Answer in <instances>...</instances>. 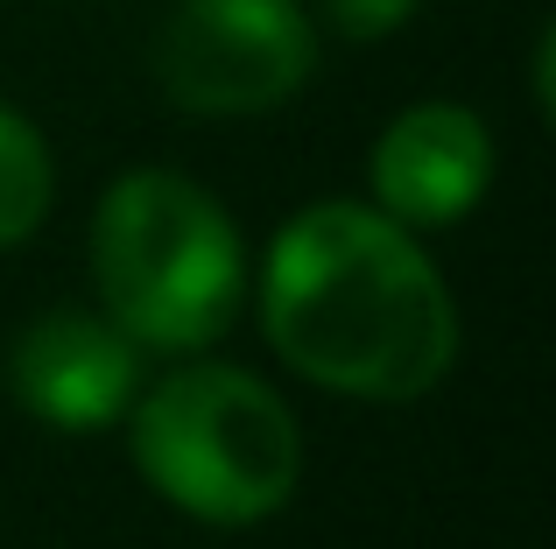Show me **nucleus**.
Wrapping results in <instances>:
<instances>
[{
	"label": "nucleus",
	"instance_id": "f257e3e1",
	"mask_svg": "<svg viewBox=\"0 0 556 549\" xmlns=\"http://www.w3.org/2000/svg\"><path fill=\"white\" fill-rule=\"evenodd\" d=\"M261 331L317 387L416 401L458 359V303L380 205H311L261 268Z\"/></svg>",
	"mask_w": 556,
	"mask_h": 549
},
{
	"label": "nucleus",
	"instance_id": "f03ea898",
	"mask_svg": "<svg viewBox=\"0 0 556 549\" xmlns=\"http://www.w3.org/2000/svg\"><path fill=\"white\" fill-rule=\"evenodd\" d=\"M92 282L135 345L198 353L232 324L247 254L226 205L177 169H127L92 219Z\"/></svg>",
	"mask_w": 556,
	"mask_h": 549
},
{
	"label": "nucleus",
	"instance_id": "7ed1b4c3",
	"mask_svg": "<svg viewBox=\"0 0 556 549\" xmlns=\"http://www.w3.org/2000/svg\"><path fill=\"white\" fill-rule=\"evenodd\" d=\"M135 465L163 500L218 528L268 522L303 472L296 416L240 367H184L135 395Z\"/></svg>",
	"mask_w": 556,
	"mask_h": 549
},
{
	"label": "nucleus",
	"instance_id": "20e7f679",
	"mask_svg": "<svg viewBox=\"0 0 556 549\" xmlns=\"http://www.w3.org/2000/svg\"><path fill=\"white\" fill-rule=\"evenodd\" d=\"M317 71V22L303 0H177L155 28V85L184 113H268Z\"/></svg>",
	"mask_w": 556,
	"mask_h": 549
},
{
	"label": "nucleus",
	"instance_id": "39448f33",
	"mask_svg": "<svg viewBox=\"0 0 556 549\" xmlns=\"http://www.w3.org/2000/svg\"><path fill=\"white\" fill-rule=\"evenodd\" d=\"M8 387L36 423L50 430H106L135 409L141 395V345L127 339L113 317H92L78 303L28 317L22 339L8 353Z\"/></svg>",
	"mask_w": 556,
	"mask_h": 549
},
{
	"label": "nucleus",
	"instance_id": "423d86ee",
	"mask_svg": "<svg viewBox=\"0 0 556 549\" xmlns=\"http://www.w3.org/2000/svg\"><path fill=\"white\" fill-rule=\"evenodd\" d=\"M493 135L472 106L422 99L374 141V197L394 226H451L486 197Z\"/></svg>",
	"mask_w": 556,
	"mask_h": 549
},
{
	"label": "nucleus",
	"instance_id": "0eeeda50",
	"mask_svg": "<svg viewBox=\"0 0 556 549\" xmlns=\"http://www.w3.org/2000/svg\"><path fill=\"white\" fill-rule=\"evenodd\" d=\"M56 197V169H50V141L22 120L14 106H0V247H22Z\"/></svg>",
	"mask_w": 556,
	"mask_h": 549
},
{
	"label": "nucleus",
	"instance_id": "6e6552de",
	"mask_svg": "<svg viewBox=\"0 0 556 549\" xmlns=\"http://www.w3.org/2000/svg\"><path fill=\"white\" fill-rule=\"evenodd\" d=\"M317 14H325L345 42H374V36H394V28L416 14V0H317Z\"/></svg>",
	"mask_w": 556,
	"mask_h": 549
}]
</instances>
